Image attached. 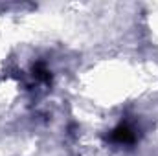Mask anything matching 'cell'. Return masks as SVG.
<instances>
[{"instance_id":"6da1fadb","label":"cell","mask_w":158,"mask_h":156,"mask_svg":"<svg viewBox=\"0 0 158 156\" xmlns=\"http://www.w3.org/2000/svg\"><path fill=\"white\" fill-rule=\"evenodd\" d=\"M110 140L116 142V143H132L136 140V134L129 125H118L110 132Z\"/></svg>"},{"instance_id":"7a4b0ae2","label":"cell","mask_w":158,"mask_h":156,"mask_svg":"<svg viewBox=\"0 0 158 156\" xmlns=\"http://www.w3.org/2000/svg\"><path fill=\"white\" fill-rule=\"evenodd\" d=\"M33 76L37 79H40V81H50V79H52L50 72L46 70V66H44L42 63H37V64L33 66Z\"/></svg>"}]
</instances>
